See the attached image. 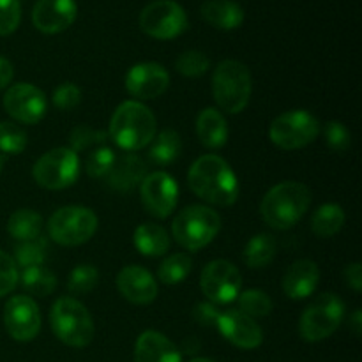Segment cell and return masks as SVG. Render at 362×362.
Instances as JSON below:
<instances>
[{
  "label": "cell",
  "mask_w": 362,
  "mask_h": 362,
  "mask_svg": "<svg viewBox=\"0 0 362 362\" xmlns=\"http://www.w3.org/2000/svg\"><path fill=\"white\" fill-rule=\"evenodd\" d=\"M117 288L120 296L133 304H151L158 297V283L154 276L141 265H127L117 274Z\"/></svg>",
  "instance_id": "cell-19"
},
{
  "label": "cell",
  "mask_w": 362,
  "mask_h": 362,
  "mask_svg": "<svg viewBox=\"0 0 362 362\" xmlns=\"http://www.w3.org/2000/svg\"><path fill=\"white\" fill-rule=\"evenodd\" d=\"M191 269H193V260L189 255L175 253L159 265V281H163L165 285H179L189 276Z\"/></svg>",
  "instance_id": "cell-32"
},
{
  "label": "cell",
  "mask_w": 362,
  "mask_h": 362,
  "mask_svg": "<svg viewBox=\"0 0 362 362\" xmlns=\"http://www.w3.org/2000/svg\"><path fill=\"white\" fill-rule=\"evenodd\" d=\"M99 283V271L90 264H81L73 269L67 281V290L73 296H85L94 290Z\"/></svg>",
  "instance_id": "cell-34"
},
{
  "label": "cell",
  "mask_w": 362,
  "mask_h": 362,
  "mask_svg": "<svg viewBox=\"0 0 362 362\" xmlns=\"http://www.w3.org/2000/svg\"><path fill=\"white\" fill-rule=\"evenodd\" d=\"M350 327H352L354 334L361 336V332H362V313H361V310H356L352 313V317H350Z\"/></svg>",
  "instance_id": "cell-46"
},
{
  "label": "cell",
  "mask_w": 362,
  "mask_h": 362,
  "mask_svg": "<svg viewBox=\"0 0 362 362\" xmlns=\"http://www.w3.org/2000/svg\"><path fill=\"white\" fill-rule=\"evenodd\" d=\"M145 175H147V165L144 159L133 152H127V154L115 158V163L106 175V180H108V186L115 191L127 193L140 186Z\"/></svg>",
  "instance_id": "cell-21"
},
{
  "label": "cell",
  "mask_w": 362,
  "mask_h": 362,
  "mask_svg": "<svg viewBox=\"0 0 362 362\" xmlns=\"http://www.w3.org/2000/svg\"><path fill=\"white\" fill-rule=\"evenodd\" d=\"M80 175V158L69 147L48 151L35 161L32 177L45 189L59 191L73 186Z\"/></svg>",
  "instance_id": "cell-10"
},
{
  "label": "cell",
  "mask_w": 362,
  "mask_h": 362,
  "mask_svg": "<svg viewBox=\"0 0 362 362\" xmlns=\"http://www.w3.org/2000/svg\"><path fill=\"white\" fill-rule=\"evenodd\" d=\"M21 281L23 288L27 290L30 296L46 297L57 288V276L52 271H48L42 265H35V267L23 269L21 276L18 278Z\"/></svg>",
  "instance_id": "cell-30"
},
{
  "label": "cell",
  "mask_w": 362,
  "mask_h": 362,
  "mask_svg": "<svg viewBox=\"0 0 362 362\" xmlns=\"http://www.w3.org/2000/svg\"><path fill=\"white\" fill-rule=\"evenodd\" d=\"M13 76H14L13 64H11L6 57H0V90L6 88L7 85L13 81Z\"/></svg>",
  "instance_id": "cell-45"
},
{
  "label": "cell",
  "mask_w": 362,
  "mask_h": 362,
  "mask_svg": "<svg viewBox=\"0 0 362 362\" xmlns=\"http://www.w3.org/2000/svg\"><path fill=\"white\" fill-rule=\"evenodd\" d=\"M239 311H243L244 315L251 318L258 317H267L272 311V300L262 290H246V292L239 293Z\"/></svg>",
  "instance_id": "cell-33"
},
{
  "label": "cell",
  "mask_w": 362,
  "mask_h": 362,
  "mask_svg": "<svg viewBox=\"0 0 362 362\" xmlns=\"http://www.w3.org/2000/svg\"><path fill=\"white\" fill-rule=\"evenodd\" d=\"M197 134L202 145L209 148H219L228 140V126L225 117L216 108L202 110L197 119Z\"/></svg>",
  "instance_id": "cell-24"
},
{
  "label": "cell",
  "mask_w": 362,
  "mask_h": 362,
  "mask_svg": "<svg viewBox=\"0 0 362 362\" xmlns=\"http://www.w3.org/2000/svg\"><path fill=\"white\" fill-rule=\"evenodd\" d=\"M21 20L20 0H0V35L13 34Z\"/></svg>",
  "instance_id": "cell-40"
},
{
  "label": "cell",
  "mask_w": 362,
  "mask_h": 362,
  "mask_svg": "<svg viewBox=\"0 0 362 362\" xmlns=\"http://www.w3.org/2000/svg\"><path fill=\"white\" fill-rule=\"evenodd\" d=\"M175 67L182 76L198 78L207 73L209 67H211V60L205 53L198 52V49H187L182 55H179Z\"/></svg>",
  "instance_id": "cell-36"
},
{
  "label": "cell",
  "mask_w": 362,
  "mask_h": 362,
  "mask_svg": "<svg viewBox=\"0 0 362 362\" xmlns=\"http://www.w3.org/2000/svg\"><path fill=\"white\" fill-rule=\"evenodd\" d=\"M49 325L57 339L73 349L90 345L95 334L94 320L88 310L73 297H60L55 300L49 311Z\"/></svg>",
  "instance_id": "cell-4"
},
{
  "label": "cell",
  "mask_w": 362,
  "mask_h": 362,
  "mask_svg": "<svg viewBox=\"0 0 362 362\" xmlns=\"http://www.w3.org/2000/svg\"><path fill=\"white\" fill-rule=\"evenodd\" d=\"M200 14L209 25L219 30H233L244 21V9L235 0H207L202 4Z\"/></svg>",
  "instance_id": "cell-23"
},
{
  "label": "cell",
  "mask_w": 362,
  "mask_h": 362,
  "mask_svg": "<svg viewBox=\"0 0 362 362\" xmlns=\"http://www.w3.org/2000/svg\"><path fill=\"white\" fill-rule=\"evenodd\" d=\"M141 202L145 209L156 218H168L179 202V187L175 179L166 172H154L145 175L140 184Z\"/></svg>",
  "instance_id": "cell-15"
},
{
  "label": "cell",
  "mask_w": 362,
  "mask_h": 362,
  "mask_svg": "<svg viewBox=\"0 0 362 362\" xmlns=\"http://www.w3.org/2000/svg\"><path fill=\"white\" fill-rule=\"evenodd\" d=\"M343 317H345L343 300L334 293H322L306 308V311L300 317V336L310 343L327 339L339 327Z\"/></svg>",
  "instance_id": "cell-8"
},
{
  "label": "cell",
  "mask_w": 362,
  "mask_h": 362,
  "mask_svg": "<svg viewBox=\"0 0 362 362\" xmlns=\"http://www.w3.org/2000/svg\"><path fill=\"white\" fill-rule=\"evenodd\" d=\"M345 225V211L338 204H324L311 218V230L317 237L329 239L336 235Z\"/></svg>",
  "instance_id": "cell-29"
},
{
  "label": "cell",
  "mask_w": 362,
  "mask_h": 362,
  "mask_svg": "<svg viewBox=\"0 0 362 362\" xmlns=\"http://www.w3.org/2000/svg\"><path fill=\"white\" fill-rule=\"evenodd\" d=\"M200 286L212 304H230L239 297L243 276L232 262L212 260L202 271Z\"/></svg>",
  "instance_id": "cell-12"
},
{
  "label": "cell",
  "mask_w": 362,
  "mask_h": 362,
  "mask_svg": "<svg viewBox=\"0 0 362 362\" xmlns=\"http://www.w3.org/2000/svg\"><path fill=\"white\" fill-rule=\"evenodd\" d=\"M345 278L349 286H352V290L356 292H361L362 290V265L359 262L356 264H350L349 267L345 269Z\"/></svg>",
  "instance_id": "cell-44"
},
{
  "label": "cell",
  "mask_w": 362,
  "mask_h": 362,
  "mask_svg": "<svg viewBox=\"0 0 362 362\" xmlns=\"http://www.w3.org/2000/svg\"><path fill=\"white\" fill-rule=\"evenodd\" d=\"M180 136L177 131L165 129L148 144V161L156 166H165L175 161L180 154Z\"/></svg>",
  "instance_id": "cell-27"
},
{
  "label": "cell",
  "mask_w": 362,
  "mask_h": 362,
  "mask_svg": "<svg viewBox=\"0 0 362 362\" xmlns=\"http://www.w3.org/2000/svg\"><path fill=\"white\" fill-rule=\"evenodd\" d=\"M76 14L74 0H37L32 9V23L42 34H59L74 23Z\"/></svg>",
  "instance_id": "cell-18"
},
{
  "label": "cell",
  "mask_w": 362,
  "mask_h": 362,
  "mask_svg": "<svg viewBox=\"0 0 362 362\" xmlns=\"http://www.w3.org/2000/svg\"><path fill=\"white\" fill-rule=\"evenodd\" d=\"M325 141H327L329 148L334 152H345L350 148V141H352V136H350V131L346 129V126L339 120H331V122L325 126L324 129Z\"/></svg>",
  "instance_id": "cell-39"
},
{
  "label": "cell",
  "mask_w": 362,
  "mask_h": 362,
  "mask_svg": "<svg viewBox=\"0 0 362 362\" xmlns=\"http://www.w3.org/2000/svg\"><path fill=\"white\" fill-rule=\"evenodd\" d=\"M18 278V265L14 264L13 257L0 250V299L16 288Z\"/></svg>",
  "instance_id": "cell-42"
},
{
  "label": "cell",
  "mask_w": 362,
  "mask_h": 362,
  "mask_svg": "<svg viewBox=\"0 0 362 362\" xmlns=\"http://www.w3.org/2000/svg\"><path fill=\"white\" fill-rule=\"evenodd\" d=\"M221 310H218V306L212 303H200L197 304V308L193 310V318L204 327H212L218 322Z\"/></svg>",
  "instance_id": "cell-43"
},
{
  "label": "cell",
  "mask_w": 362,
  "mask_h": 362,
  "mask_svg": "<svg viewBox=\"0 0 362 362\" xmlns=\"http://www.w3.org/2000/svg\"><path fill=\"white\" fill-rule=\"evenodd\" d=\"M253 80L246 64L223 60L212 74V95L223 112L240 113L251 98Z\"/></svg>",
  "instance_id": "cell-5"
},
{
  "label": "cell",
  "mask_w": 362,
  "mask_h": 362,
  "mask_svg": "<svg viewBox=\"0 0 362 362\" xmlns=\"http://www.w3.org/2000/svg\"><path fill=\"white\" fill-rule=\"evenodd\" d=\"M4 324L16 341H32L41 331V313L35 300L28 296L11 297L4 308Z\"/></svg>",
  "instance_id": "cell-14"
},
{
  "label": "cell",
  "mask_w": 362,
  "mask_h": 362,
  "mask_svg": "<svg viewBox=\"0 0 362 362\" xmlns=\"http://www.w3.org/2000/svg\"><path fill=\"white\" fill-rule=\"evenodd\" d=\"M311 204V191L296 180L276 184L260 204L262 219L274 230H288L303 219Z\"/></svg>",
  "instance_id": "cell-2"
},
{
  "label": "cell",
  "mask_w": 362,
  "mask_h": 362,
  "mask_svg": "<svg viewBox=\"0 0 362 362\" xmlns=\"http://www.w3.org/2000/svg\"><path fill=\"white\" fill-rule=\"evenodd\" d=\"M320 281V269L313 260H297L283 276V292L293 300L313 296Z\"/></svg>",
  "instance_id": "cell-20"
},
{
  "label": "cell",
  "mask_w": 362,
  "mask_h": 362,
  "mask_svg": "<svg viewBox=\"0 0 362 362\" xmlns=\"http://www.w3.org/2000/svg\"><path fill=\"white\" fill-rule=\"evenodd\" d=\"M134 362H182V357L165 334L145 331L134 345Z\"/></svg>",
  "instance_id": "cell-22"
},
{
  "label": "cell",
  "mask_w": 362,
  "mask_h": 362,
  "mask_svg": "<svg viewBox=\"0 0 362 362\" xmlns=\"http://www.w3.org/2000/svg\"><path fill=\"white\" fill-rule=\"evenodd\" d=\"M27 147V133L16 122H0V152L20 154Z\"/></svg>",
  "instance_id": "cell-35"
},
{
  "label": "cell",
  "mask_w": 362,
  "mask_h": 362,
  "mask_svg": "<svg viewBox=\"0 0 362 362\" xmlns=\"http://www.w3.org/2000/svg\"><path fill=\"white\" fill-rule=\"evenodd\" d=\"M278 244L271 233H257L244 247V262L251 269H264L274 260Z\"/></svg>",
  "instance_id": "cell-28"
},
{
  "label": "cell",
  "mask_w": 362,
  "mask_h": 362,
  "mask_svg": "<svg viewBox=\"0 0 362 362\" xmlns=\"http://www.w3.org/2000/svg\"><path fill=\"white\" fill-rule=\"evenodd\" d=\"M216 327L221 332L223 338L235 345L237 349L253 350L258 349L264 341V332L255 318L247 317L239 310L221 311Z\"/></svg>",
  "instance_id": "cell-16"
},
{
  "label": "cell",
  "mask_w": 362,
  "mask_h": 362,
  "mask_svg": "<svg viewBox=\"0 0 362 362\" xmlns=\"http://www.w3.org/2000/svg\"><path fill=\"white\" fill-rule=\"evenodd\" d=\"M115 152L110 147H98L87 159V173L94 179H103L108 175L115 163Z\"/></svg>",
  "instance_id": "cell-38"
},
{
  "label": "cell",
  "mask_w": 362,
  "mask_h": 362,
  "mask_svg": "<svg viewBox=\"0 0 362 362\" xmlns=\"http://www.w3.org/2000/svg\"><path fill=\"white\" fill-rule=\"evenodd\" d=\"M140 28L151 37L170 41L187 28V14L175 0H154L140 13Z\"/></svg>",
  "instance_id": "cell-11"
},
{
  "label": "cell",
  "mask_w": 362,
  "mask_h": 362,
  "mask_svg": "<svg viewBox=\"0 0 362 362\" xmlns=\"http://www.w3.org/2000/svg\"><path fill=\"white\" fill-rule=\"evenodd\" d=\"M320 133V122L306 110L285 112L272 120L269 138L283 151H297L313 144Z\"/></svg>",
  "instance_id": "cell-9"
},
{
  "label": "cell",
  "mask_w": 362,
  "mask_h": 362,
  "mask_svg": "<svg viewBox=\"0 0 362 362\" xmlns=\"http://www.w3.org/2000/svg\"><path fill=\"white\" fill-rule=\"evenodd\" d=\"M156 117L151 110L138 101H124L117 106L110 120V138L127 152L148 147L156 136Z\"/></svg>",
  "instance_id": "cell-3"
},
{
  "label": "cell",
  "mask_w": 362,
  "mask_h": 362,
  "mask_svg": "<svg viewBox=\"0 0 362 362\" xmlns=\"http://www.w3.org/2000/svg\"><path fill=\"white\" fill-rule=\"evenodd\" d=\"M4 108L16 122L32 124L41 122L48 110V101L41 88L32 83H16L7 88L4 95Z\"/></svg>",
  "instance_id": "cell-13"
},
{
  "label": "cell",
  "mask_w": 362,
  "mask_h": 362,
  "mask_svg": "<svg viewBox=\"0 0 362 362\" xmlns=\"http://www.w3.org/2000/svg\"><path fill=\"white\" fill-rule=\"evenodd\" d=\"M200 349V341H198L197 338L193 339V345H191V339L187 338L186 341H184V352H187V354H194L197 352V350Z\"/></svg>",
  "instance_id": "cell-47"
},
{
  "label": "cell",
  "mask_w": 362,
  "mask_h": 362,
  "mask_svg": "<svg viewBox=\"0 0 362 362\" xmlns=\"http://www.w3.org/2000/svg\"><path fill=\"white\" fill-rule=\"evenodd\" d=\"M191 362H216V361L207 359V357H194V359H191Z\"/></svg>",
  "instance_id": "cell-48"
},
{
  "label": "cell",
  "mask_w": 362,
  "mask_h": 362,
  "mask_svg": "<svg viewBox=\"0 0 362 362\" xmlns=\"http://www.w3.org/2000/svg\"><path fill=\"white\" fill-rule=\"evenodd\" d=\"M191 191L216 207H230L239 198V180L228 163L216 154H205L187 173Z\"/></svg>",
  "instance_id": "cell-1"
},
{
  "label": "cell",
  "mask_w": 362,
  "mask_h": 362,
  "mask_svg": "<svg viewBox=\"0 0 362 362\" xmlns=\"http://www.w3.org/2000/svg\"><path fill=\"white\" fill-rule=\"evenodd\" d=\"M98 232V216L87 207L67 205L52 214L48 221V233L53 243L74 247L85 244Z\"/></svg>",
  "instance_id": "cell-7"
},
{
  "label": "cell",
  "mask_w": 362,
  "mask_h": 362,
  "mask_svg": "<svg viewBox=\"0 0 362 362\" xmlns=\"http://www.w3.org/2000/svg\"><path fill=\"white\" fill-rule=\"evenodd\" d=\"M108 140V133L99 129H92L87 124H81V126H76L69 134V144L71 151H74L78 154L80 151H85V148L92 147V145H99L103 141Z\"/></svg>",
  "instance_id": "cell-37"
},
{
  "label": "cell",
  "mask_w": 362,
  "mask_h": 362,
  "mask_svg": "<svg viewBox=\"0 0 362 362\" xmlns=\"http://www.w3.org/2000/svg\"><path fill=\"white\" fill-rule=\"evenodd\" d=\"M170 74L156 62H141L131 67L126 74V90L136 99H156L165 94Z\"/></svg>",
  "instance_id": "cell-17"
},
{
  "label": "cell",
  "mask_w": 362,
  "mask_h": 362,
  "mask_svg": "<svg viewBox=\"0 0 362 362\" xmlns=\"http://www.w3.org/2000/svg\"><path fill=\"white\" fill-rule=\"evenodd\" d=\"M2 168H4V158L2 154H0V172H2Z\"/></svg>",
  "instance_id": "cell-49"
},
{
  "label": "cell",
  "mask_w": 362,
  "mask_h": 362,
  "mask_svg": "<svg viewBox=\"0 0 362 362\" xmlns=\"http://www.w3.org/2000/svg\"><path fill=\"white\" fill-rule=\"evenodd\" d=\"M7 232L18 243L37 239L42 232V218L30 209H18L7 221Z\"/></svg>",
  "instance_id": "cell-26"
},
{
  "label": "cell",
  "mask_w": 362,
  "mask_h": 362,
  "mask_svg": "<svg viewBox=\"0 0 362 362\" xmlns=\"http://www.w3.org/2000/svg\"><path fill=\"white\" fill-rule=\"evenodd\" d=\"M52 101L53 105L59 110H62V112H71V110L76 108L81 101L80 87L71 83V81H66V83L59 85V87L55 88Z\"/></svg>",
  "instance_id": "cell-41"
},
{
  "label": "cell",
  "mask_w": 362,
  "mask_h": 362,
  "mask_svg": "<svg viewBox=\"0 0 362 362\" xmlns=\"http://www.w3.org/2000/svg\"><path fill=\"white\" fill-rule=\"evenodd\" d=\"M221 230V218L207 205H189L172 223L173 239L187 251L209 246Z\"/></svg>",
  "instance_id": "cell-6"
},
{
  "label": "cell",
  "mask_w": 362,
  "mask_h": 362,
  "mask_svg": "<svg viewBox=\"0 0 362 362\" xmlns=\"http://www.w3.org/2000/svg\"><path fill=\"white\" fill-rule=\"evenodd\" d=\"M134 246L144 257H161L170 250V237L163 226L144 223L134 230Z\"/></svg>",
  "instance_id": "cell-25"
},
{
  "label": "cell",
  "mask_w": 362,
  "mask_h": 362,
  "mask_svg": "<svg viewBox=\"0 0 362 362\" xmlns=\"http://www.w3.org/2000/svg\"><path fill=\"white\" fill-rule=\"evenodd\" d=\"M46 257H48V240L46 237L39 235L37 239L27 240V243H20L14 247V264L20 267H35V265L45 264Z\"/></svg>",
  "instance_id": "cell-31"
}]
</instances>
